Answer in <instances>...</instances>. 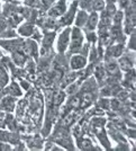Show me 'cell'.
Here are the masks:
<instances>
[{"label": "cell", "mask_w": 136, "mask_h": 151, "mask_svg": "<svg viewBox=\"0 0 136 151\" xmlns=\"http://www.w3.org/2000/svg\"><path fill=\"white\" fill-rule=\"evenodd\" d=\"M118 2H119L120 8H126L129 5V0H118Z\"/></svg>", "instance_id": "14"}, {"label": "cell", "mask_w": 136, "mask_h": 151, "mask_svg": "<svg viewBox=\"0 0 136 151\" xmlns=\"http://www.w3.org/2000/svg\"><path fill=\"white\" fill-rule=\"evenodd\" d=\"M121 53H123V45L118 44L112 48V55L114 56H119L121 55Z\"/></svg>", "instance_id": "9"}, {"label": "cell", "mask_w": 136, "mask_h": 151, "mask_svg": "<svg viewBox=\"0 0 136 151\" xmlns=\"http://www.w3.org/2000/svg\"><path fill=\"white\" fill-rule=\"evenodd\" d=\"M121 19H123V13H121V11H117L116 15H115V19H114L115 24L119 25L120 22H121Z\"/></svg>", "instance_id": "12"}, {"label": "cell", "mask_w": 136, "mask_h": 151, "mask_svg": "<svg viewBox=\"0 0 136 151\" xmlns=\"http://www.w3.org/2000/svg\"><path fill=\"white\" fill-rule=\"evenodd\" d=\"M107 70L109 72H115L116 71V69H117V64L114 63V62H109V63H107Z\"/></svg>", "instance_id": "13"}, {"label": "cell", "mask_w": 136, "mask_h": 151, "mask_svg": "<svg viewBox=\"0 0 136 151\" xmlns=\"http://www.w3.org/2000/svg\"><path fill=\"white\" fill-rule=\"evenodd\" d=\"M115 1H116V0H108V2H109V4H112V2H115Z\"/></svg>", "instance_id": "15"}, {"label": "cell", "mask_w": 136, "mask_h": 151, "mask_svg": "<svg viewBox=\"0 0 136 151\" xmlns=\"http://www.w3.org/2000/svg\"><path fill=\"white\" fill-rule=\"evenodd\" d=\"M87 20H88L87 27H88L89 29H93V28L96 27L97 23H98V15H97L96 13H93V14L89 17Z\"/></svg>", "instance_id": "5"}, {"label": "cell", "mask_w": 136, "mask_h": 151, "mask_svg": "<svg viewBox=\"0 0 136 151\" xmlns=\"http://www.w3.org/2000/svg\"><path fill=\"white\" fill-rule=\"evenodd\" d=\"M87 19H88V15L84 11H80L78 14V18L75 19V24H77V26L81 27V26L84 25V23L87 22Z\"/></svg>", "instance_id": "4"}, {"label": "cell", "mask_w": 136, "mask_h": 151, "mask_svg": "<svg viewBox=\"0 0 136 151\" xmlns=\"http://www.w3.org/2000/svg\"><path fill=\"white\" fill-rule=\"evenodd\" d=\"M2 107L5 110H8V111H11L13 107H14V99L13 98H5L2 100Z\"/></svg>", "instance_id": "7"}, {"label": "cell", "mask_w": 136, "mask_h": 151, "mask_svg": "<svg viewBox=\"0 0 136 151\" xmlns=\"http://www.w3.org/2000/svg\"><path fill=\"white\" fill-rule=\"evenodd\" d=\"M119 65L123 70H129V69L132 68L133 63L129 61L128 58H121L119 60Z\"/></svg>", "instance_id": "6"}, {"label": "cell", "mask_w": 136, "mask_h": 151, "mask_svg": "<svg viewBox=\"0 0 136 151\" xmlns=\"http://www.w3.org/2000/svg\"><path fill=\"white\" fill-rule=\"evenodd\" d=\"M69 42H70V29L66 28L65 31L61 33V35L59 36V40H57V51L60 53H63L64 51L68 48L69 46Z\"/></svg>", "instance_id": "1"}, {"label": "cell", "mask_w": 136, "mask_h": 151, "mask_svg": "<svg viewBox=\"0 0 136 151\" xmlns=\"http://www.w3.org/2000/svg\"><path fill=\"white\" fill-rule=\"evenodd\" d=\"M96 77L98 78L99 80H101L103 78L105 77V70H104V68L103 67H98L96 69Z\"/></svg>", "instance_id": "11"}, {"label": "cell", "mask_w": 136, "mask_h": 151, "mask_svg": "<svg viewBox=\"0 0 136 151\" xmlns=\"http://www.w3.org/2000/svg\"><path fill=\"white\" fill-rule=\"evenodd\" d=\"M87 64V59L82 55H74L71 59V68L73 70H79L84 68Z\"/></svg>", "instance_id": "3"}, {"label": "cell", "mask_w": 136, "mask_h": 151, "mask_svg": "<svg viewBox=\"0 0 136 151\" xmlns=\"http://www.w3.org/2000/svg\"><path fill=\"white\" fill-rule=\"evenodd\" d=\"M82 41H83L82 33H81L78 28L73 29L72 39H71V51H74V50L80 48L81 45H82Z\"/></svg>", "instance_id": "2"}, {"label": "cell", "mask_w": 136, "mask_h": 151, "mask_svg": "<svg viewBox=\"0 0 136 151\" xmlns=\"http://www.w3.org/2000/svg\"><path fill=\"white\" fill-rule=\"evenodd\" d=\"M33 32V27L31 25H24L23 27H20L19 28V33L22 34V35H25V36H29Z\"/></svg>", "instance_id": "8"}, {"label": "cell", "mask_w": 136, "mask_h": 151, "mask_svg": "<svg viewBox=\"0 0 136 151\" xmlns=\"http://www.w3.org/2000/svg\"><path fill=\"white\" fill-rule=\"evenodd\" d=\"M14 61L17 64H23L25 62V56L19 53H14Z\"/></svg>", "instance_id": "10"}]
</instances>
